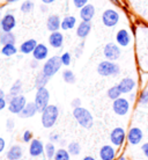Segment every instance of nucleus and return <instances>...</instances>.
<instances>
[{"mask_svg": "<svg viewBox=\"0 0 148 160\" xmlns=\"http://www.w3.org/2000/svg\"><path fill=\"white\" fill-rule=\"evenodd\" d=\"M84 41H82L75 49V56L78 57V58L81 56V53H82V51H84Z\"/></svg>", "mask_w": 148, "mask_h": 160, "instance_id": "nucleus-41", "label": "nucleus"}, {"mask_svg": "<svg viewBox=\"0 0 148 160\" xmlns=\"http://www.w3.org/2000/svg\"><path fill=\"white\" fill-rule=\"evenodd\" d=\"M16 27V18L12 12H6L0 19V32H13Z\"/></svg>", "mask_w": 148, "mask_h": 160, "instance_id": "nucleus-12", "label": "nucleus"}, {"mask_svg": "<svg viewBox=\"0 0 148 160\" xmlns=\"http://www.w3.org/2000/svg\"><path fill=\"white\" fill-rule=\"evenodd\" d=\"M16 1H19V0H5V2L6 4H14Z\"/></svg>", "mask_w": 148, "mask_h": 160, "instance_id": "nucleus-52", "label": "nucleus"}, {"mask_svg": "<svg viewBox=\"0 0 148 160\" xmlns=\"http://www.w3.org/2000/svg\"><path fill=\"white\" fill-rule=\"evenodd\" d=\"M29 65H30V68L35 70V68H38V65H40V60H37V59H35V58H32V60H30Z\"/></svg>", "mask_w": 148, "mask_h": 160, "instance_id": "nucleus-45", "label": "nucleus"}, {"mask_svg": "<svg viewBox=\"0 0 148 160\" xmlns=\"http://www.w3.org/2000/svg\"><path fill=\"white\" fill-rule=\"evenodd\" d=\"M49 139H50V142H52V143H58L60 140V136L57 132H51L50 136H49Z\"/></svg>", "mask_w": 148, "mask_h": 160, "instance_id": "nucleus-42", "label": "nucleus"}, {"mask_svg": "<svg viewBox=\"0 0 148 160\" xmlns=\"http://www.w3.org/2000/svg\"><path fill=\"white\" fill-rule=\"evenodd\" d=\"M147 21H148V18H147Z\"/></svg>", "mask_w": 148, "mask_h": 160, "instance_id": "nucleus-58", "label": "nucleus"}, {"mask_svg": "<svg viewBox=\"0 0 148 160\" xmlns=\"http://www.w3.org/2000/svg\"><path fill=\"white\" fill-rule=\"evenodd\" d=\"M67 150L68 152L71 153V156H79L81 153V145L78 143V142H71L69 144L67 145Z\"/></svg>", "mask_w": 148, "mask_h": 160, "instance_id": "nucleus-36", "label": "nucleus"}, {"mask_svg": "<svg viewBox=\"0 0 148 160\" xmlns=\"http://www.w3.org/2000/svg\"><path fill=\"white\" fill-rule=\"evenodd\" d=\"M34 7H35L34 1H31V0H24L20 6V11L23 14H29V13H31L34 11Z\"/></svg>", "mask_w": 148, "mask_h": 160, "instance_id": "nucleus-35", "label": "nucleus"}, {"mask_svg": "<svg viewBox=\"0 0 148 160\" xmlns=\"http://www.w3.org/2000/svg\"><path fill=\"white\" fill-rule=\"evenodd\" d=\"M34 102L36 104V108L38 112H42L49 104H50V92L46 87L38 88L35 94Z\"/></svg>", "mask_w": 148, "mask_h": 160, "instance_id": "nucleus-7", "label": "nucleus"}, {"mask_svg": "<svg viewBox=\"0 0 148 160\" xmlns=\"http://www.w3.org/2000/svg\"><path fill=\"white\" fill-rule=\"evenodd\" d=\"M16 36L13 32H0V44L6 45V44H15Z\"/></svg>", "mask_w": 148, "mask_h": 160, "instance_id": "nucleus-26", "label": "nucleus"}, {"mask_svg": "<svg viewBox=\"0 0 148 160\" xmlns=\"http://www.w3.org/2000/svg\"><path fill=\"white\" fill-rule=\"evenodd\" d=\"M8 106V101L6 98H0V112L4 110L5 108H7Z\"/></svg>", "mask_w": 148, "mask_h": 160, "instance_id": "nucleus-44", "label": "nucleus"}, {"mask_svg": "<svg viewBox=\"0 0 148 160\" xmlns=\"http://www.w3.org/2000/svg\"><path fill=\"white\" fill-rule=\"evenodd\" d=\"M23 157V148L19 144L12 145L6 152V158L8 160H20Z\"/></svg>", "mask_w": 148, "mask_h": 160, "instance_id": "nucleus-22", "label": "nucleus"}, {"mask_svg": "<svg viewBox=\"0 0 148 160\" xmlns=\"http://www.w3.org/2000/svg\"><path fill=\"white\" fill-rule=\"evenodd\" d=\"M117 85H118L120 92L123 93V94H130V93L136 91L138 82H136V80L134 78H132V77H125Z\"/></svg>", "mask_w": 148, "mask_h": 160, "instance_id": "nucleus-14", "label": "nucleus"}, {"mask_svg": "<svg viewBox=\"0 0 148 160\" xmlns=\"http://www.w3.org/2000/svg\"><path fill=\"white\" fill-rule=\"evenodd\" d=\"M42 1V4H45V5H51L53 4L56 0H41Z\"/></svg>", "mask_w": 148, "mask_h": 160, "instance_id": "nucleus-50", "label": "nucleus"}, {"mask_svg": "<svg viewBox=\"0 0 148 160\" xmlns=\"http://www.w3.org/2000/svg\"><path fill=\"white\" fill-rule=\"evenodd\" d=\"M59 117V108L56 104H49L41 112V123L44 129H52L56 125Z\"/></svg>", "mask_w": 148, "mask_h": 160, "instance_id": "nucleus-1", "label": "nucleus"}, {"mask_svg": "<svg viewBox=\"0 0 148 160\" xmlns=\"http://www.w3.org/2000/svg\"><path fill=\"white\" fill-rule=\"evenodd\" d=\"M103 56L105 59L117 62L122 56V48L116 42H109L104 45L103 48Z\"/></svg>", "mask_w": 148, "mask_h": 160, "instance_id": "nucleus-10", "label": "nucleus"}, {"mask_svg": "<svg viewBox=\"0 0 148 160\" xmlns=\"http://www.w3.org/2000/svg\"><path fill=\"white\" fill-rule=\"evenodd\" d=\"M128 95H130V96H128V100L131 101V103L138 100V94L136 93V91H134V92H132V93H130Z\"/></svg>", "mask_w": 148, "mask_h": 160, "instance_id": "nucleus-47", "label": "nucleus"}, {"mask_svg": "<svg viewBox=\"0 0 148 160\" xmlns=\"http://www.w3.org/2000/svg\"><path fill=\"white\" fill-rule=\"evenodd\" d=\"M115 40H116V43L119 45L120 48H127L132 42V36H131V34L127 29L122 28L118 29V32H116Z\"/></svg>", "mask_w": 148, "mask_h": 160, "instance_id": "nucleus-16", "label": "nucleus"}, {"mask_svg": "<svg viewBox=\"0 0 148 160\" xmlns=\"http://www.w3.org/2000/svg\"><path fill=\"white\" fill-rule=\"evenodd\" d=\"M49 56V48L44 43H38L32 52V58L37 60H45Z\"/></svg>", "mask_w": 148, "mask_h": 160, "instance_id": "nucleus-23", "label": "nucleus"}, {"mask_svg": "<svg viewBox=\"0 0 148 160\" xmlns=\"http://www.w3.org/2000/svg\"><path fill=\"white\" fill-rule=\"evenodd\" d=\"M64 34L60 32V30H57V32H50L48 38L49 45L53 49H60L63 48L64 45Z\"/></svg>", "mask_w": 148, "mask_h": 160, "instance_id": "nucleus-17", "label": "nucleus"}, {"mask_svg": "<svg viewBox=\"0 0 148 160\" xmlns=\"http://www.w3.org/2000/svg\"><path fill=\"white\" fill-rule=\"evenodd\" d=\"M81 160H96V158H94L93 156H86V157H84Z\"/></svg>", "mask_w": 148, "mask_h": 160, "instance_id": "nucleus-51", "label": "nucleus"}, {"mask_svg": "<svg viewBox=\"0 0 148 160\" xmlns=\"http://www.w3.org/2000/svg\"><path fill=\"white\" fill-rule=\"evenodd\" d=\"M40 9H41V12L42 13H46L49 11L48 9V5H45V4H42L40 6Z\"/></svg>", "mask_w": 148, "mask_h": 160, "instance_id": "nucleus-49", "label": "nucleus"}, {"mask_svg": "<svg viewBox=\"0 0 148 160\" xmlns=\"http://www.w3.org/2000/svg\"><path fill=\"white\" fill-rule=\"evenodd\" d=\"M141 151L144 152L145 157L148 159V145L147 143H144V144H141Z\"/></svg>", "mask_w": 148, "mask_h": 160, "instance_id": "nucleus-48", "label": "nucleus"}, {"mask_svg": "<svg viewBox=\"0 0 148 160\" xmlns=\"http://www.w3.org/2000/svg\"><path fill=\"white\" fill-rule=\"evenodd\" d=\"M14 128H15V121L13 118H7L6 120V130L8 132H12Z\"/></svg>", "mask_w": 148, "mask_h": 160, "instance_id": "nucleus-39", "label": "nucleus"}, {"mask_svg": "<svg viewBox=\"0 0 148 160\" xmlns=\"http://www.w3.org/2000/svg\"><path fill=\"white\" fill-rule=\"evenodd\" d=\"M138 104L141 107H147L148 106V88H144L141 89L139 94H138V100H136Z\"/></svg>", "mask_w": 148, "mask_h": 160, "instance_id": "nucleus-34", "label": "nucleus"}, {"mask_svg": "<svg viewBox=\"0 0 148 160\" xmlns=\"http://www.w3.org/2000/svg\"><path fill=\"white\" fill-rule=\"evenodd\" d=\"M117 160H127V158H126L125 156H123V154H122V156H119L118 158H117Z\"/></svg>", "mask_w": 148, "mask_h": 160, "instance_id": "nucleus-53", "label": "nucleus"}, {"mask_svg": "<svg viewBox=\"0 0 148 160\" xmlns=\"http://www.w3.org/2000/svg\"><path fill=\"white\" fill-rule=\"evenodd\" d=\"M78 23V20L74 15H67L65 16L64 19H61V30H71L76 26Z\"/></svg>", "mask_w": 148, "mask_h": 160, "instance_id": "nucleus-25", "label": "nucleus"}, {"mask_svg": "<svg viewBox=\"0 0 148 160\" xmlns=\"http://www.w3.org/2000/svg\"><path fill=\"white\" fill-rule=\"evenodd\" d=\"M21 139H22L24 144H30V142L34 139V133H32L31 130H24Z\"/></svg>", "mask_w": 148, "mask_h": 160, "instance_id": "nucleus-38", "label": "nucleus"}, {"mask_svg": "<svg viewBox=\"0 0 148 160\" xmlns=\"http://www.w3.org/2000/svg\"><path fill=\"white\" fill-rule=\"evenodd\" d=\"M22 89H23V87H22V81H21L20 79H17V80H15V81L13 82L12 86H11L8 94L11 96L20 95L21 93H22Z\"/></svg>", "mask_w": 148, "mask_h": 160, "instance_id": "nucleus-30", "label": "nucleus"}, {"mask_svg": "<svg viewBox=\"0 0 148 160\" xmlns=\"http://www.w3.org/2000/svg\"><path fill=\"white\" fill-rule=\"evenodd\" d=\"M5 148H6V140L2 137H0V154L4 152Z\"/></svg>", "mask_w": 148, "mask_h": 160, "instance_id": "nucleus-46", "label": "nucleus"}, {"mask_svg": "<svg viewBox=\"0 0 148 160\" xmlns=\"http://www.w3.org/2000/svg\"><path fill=\"white\" fill-rule=\"evenodd\" d=\"M92 32V23L90 22H87V21H81L78 23L75 29V34L76 36L79 37L81 41H84L88 35Z\"/></svg>", "mask_w": 148, "mask_h": 160, "instance_id": "nucleus-19", "label": "nucleus"}, {"mask_svg": "<svg viewBox=\"0 0 148 160\" xmlns=\"http://www.w3.org/2000/svg\"><path fill=\"white\" fill-rule=\"evenodd\" d=\"M117 148H115L112 144H104L98 151V157L101 160H117Z\"/></svg>", "mask_w": 148, "mask_h": 160, "instance_id": "nucleus-13", "label": "nucleus"}, {"mask_svg": "<svg viewBox=\"0 0 148 160\" xmlns=\"http://www.w3.org/2000/svg\"><path fill=\"white\" fill-rule=\"evenodd\" d=\"M37 41L35 38H28L24 42H22L19 48V51L22 55H32V52L35 50V48L37 47Z\"/></svg>", "mask_w": 148, "mask_h": 160, "instance_id": "nucleus-21", "label": "nucleus"}, {"mask_svg": "<svg viewBox=\"0 0 148 160\" xmlns=\"http://www.w3.org/2000/svg\"><path fill=\"white\" fill-rule=\"evenodd\" d=\"M53 160H71V153L68 152L67 148H57L56 154L53 157Z\"/></svg>", "mask_w": 148, "mask_h": 160, "instance_id": "nucleus-32", "label": "nucleus"}, {"mask_svg": "<svg viewBox=\"0 0 148 160\" xmlns=\"http://www.w3.org/2000/svg\"><path fill=\"white\" fill-rule=\"evenodd\" d=\"M126 135H127V131H125V129L123 127H116V128L112 129L110 135H109L110 143L117 148H123V145L126 142Z\"/></svg>", "mask_w": 148, "mask_h": 160, "instance_id": "nucleus-8", "label": "nucleus"}, {"mask_svg": "<svg viewBox=\"0 0 148 160\" xmlns=\"http://www.w3.org/2000/svg\"><path fill=\"white\" fill-rule=\"evenodd\" d=\"M60 59H61V63H63V66H69L71 63H72V55L71 52L65 51L60 55Z\"/></svg>", "mask_w": 148, "mask_h": 160, "instance_id": "nucleus-37", "label": "nucleus"}, {"mask_svg": "<svg viewBox=\"0 0 148 160\" xmlns=\"http://www.w3.org/2000/svg\"><path fill=\"white\" fill-rule=\"evenodd\" d=\"M37 112H38V110H37V108H36V104L32 101V102H27L26 107H24L23 110L19 114V116H20L21 118H31V117H34L36 115Z\"/></svg>", "mask_w": 148, "mask_h": 160, "instance_id": "nucleus-24", "label": "nucleus"}, {"mask_svg": "<svg viewBox=\"0 0 148 160\" xmlns=\"http://www.w3.org/2000/svg\"><path fill=\"white\" fill-rule=\"evenodd\" d=\"M20 160H24V159H20Z\"/></svg>", "mask_w": 148, "mask_h": 160, "instance_id": "nucleus-56", "label": "nucleus"}, {"mask_svg": "<svg viewBox=\"0 0 148 160\" xmlns=\"http://www.w3.org/2000/svg\"><path fill=\"white\" fill-rule=\"evenodd\" d=\"M56 145L55 143H52V142H49L45 144V148H44V156L48 158L49 160H53V157L56 154Z\"/></svg>", "mask_w": 148, "mask_h": 160, "instance_id": "nucleus-33", "label": "nucleus"}, {"mask_svg": "<svg viewBox=\"0 0 148 160\" xmlns=\"http://www.w3.org/2000/svg\"><path fill=\"white\" fill-rule=\"evenodd\" d=\"M96 72L98 76L108 78V77H117L120 74V66L116 62L104 59L97 64Z\"/></svg>", "mask_w": 148, "mask_h": 160, "instance_id": "nucleus-3", "label": "nucleus"}, {"mask_svg": "<svg viewBox=\"0 0 148 160\" xmlns=\"http://www.w3.org/2000/svg\"><path fill=\"white\" fill-rule=\"evenodd\" d=\"M46 29L49 32H57L61 29V19L58 14H50L46 19Z\"/></svg>", "mask_w": 148, "mask_h": 160, "instance_id": "nucleus-20", "label": "nucleus"}, {"mask_svg": "<svg viewBox=\"0 0 148 160\" xmlns=\"http://www.w3.org/2000/svg\"><path fill=\"white\" fill-rule=\"evenodd\" d=\"M61 66H63V63H61L60 56H52L45 60V63L42 66V72L49 78H52L53 76H56V73L59 72Z\"/></svg>", "mask_w": 148, "mask_h": 160, "instance_id": "nucleus-4", "label": "nucleus"}, {"mask_svg": "<svg viewBox=\"0 0 148 160\" xmlns=\"http://www.w3.org/2000/svg\"><path fill=\"white\" fill-rule=\"evenodd\" d=\"M73 117L78 122V124L84 129H92L94 125V116L87 108L84 107H78L73 109Z\"/></svg>", "mask_w": 148, "mask_h": 160, "instance_id": "nucleus-2", "label": "nucleus"}, {"mask_svg": "<svg viewBox=\"0 0 148 160\" xmlns=\"http://www.w3.org/2000/svg\"><path fill=\"white\" fill-rule=\"evenodd\" d=\"M131 110V101L120 96L118 99L112 101V112L116 114L117 116H126Z\"/></svg>", "mask_w": 148, "mask_h": 160, "instance_id": "nucleus-6", "label": "nucleus"}, {"mask_svg": "<svg viewBox=\"0 0 148 160\" xmlns=\"http://www.w3.org/2000/svg\"><path fill=\"white\" fill-rule=\"evenodd\" d=\"M123 95V93L120 92L119 87H118V85H115V86H111V87L109 88L108 91H107V96H108V99H110L111 101L116 100L118 98Z\"/></svg>", "mask_w": 148, "mask_h": 160, "instance_id": "nucleus-31", "label": "nucleus"}, {"mask_svg": "<svg viewBox=\"0 0 148 160\" xmlns=\"http://www.w3.org/2000/svg\"><path fill=\"white\" fill-rule=\"evenodd\" d=\"M87 4H89V0H73V5H74V7L78 8V9L82 8Z\"/></svg>", "mask_w": 148, "mask_h": 160, "instance_id": "nucleus-40", "label": "nucleus"}, {"mask_svg": "<svg viewBox=\"0 0 148 160\" xmlns=\"http://www.w3.org/2000/svg\"><path fill=\"white\" fill-rule=\"evenodd\" d=\"M50 79H51V78H49L48 76H45L42 71H41V72H38V73H37L36 78H35V88H36V89H38V88L46 87V85L49 84Z\"/></svg>", "mask_w": 148, "mask_h": 160, "instance_id": "nucleus-27", "label": "nucleus"}, {"mask_svg": "<svg viewBox=\"0 0 148 160\" xmlns=\"http://www.w3.org/2000/svg\"><path fill=\"white\" fill-rule=\"evenodd\" d=\"M0 19H1V18H0Z\"/></svg>", "mask_w": 148, "mask_h": 160, "instance_id": "nucleus-59", "label": "nucleus"}, {"mask_svg": "<svg viewBox=\"0 0 148 160\" xmlns=\"http://www.w3.org/2000/svg\"><path fill=\"white\" fill-rule=\"evenodd\" d=\"M27 104V99L26 96L20 94V95H16V96H12L11 100L8 101V106L7 109L8 112L13 114V115H19L23 108L26 107Z\"/></svg>", "mask_w": 148, "mask_h": 160, "instance_id": "nucleus-9", "label": "nucleus"}, {"mask_svg": "<svg viewBox=\"0 0 148 160\" xmlns=\"http://www.w3.org/2000/svg\"><path fill=\"white\" fill-rule=\"evenodd\" d=\"M101 20H102V23H103L104 27L113 28V27H116L117 24L119 23L120 14L118 11L113 9V8H108V9L103 11Z\"/></svg>", "mask_w": 148, "mask_h": 160, "instance_id": "nucleus-5", "label": "nucleus"}, {"mask_svg": "<svg viewBox=\"0 0 148 160\" xmlns=\"http://www.w3.org/2000/svg\"><path fill=\"white\" fill-rule=\"evenodd\" d=\"M61 77H63V80H64L66 84H68V85L75 84L76 77H75V74H74V72H73L72 70H68V68L64 70L63 73H61Z\"/></svg>", "mask_w": 148, "mask_h": 160, "instance_id": "nucleus-29", "label": "nucleus"}, {"mask_svg": "<svg viewBox=\"0 0 148 160\" xmlns=\"http://www.w3.org/2000/svg\"><path fill=\"white\" fill-rule=\"evenodd\" d=\"M144 131L142 129L139 127H131L128 129L127 135H126V142L131 146H136V145H140L144 140Z\"/></svg>", "mask_w": 148, "mask_h": 160, "instance_id": "nucleus-11", "label": "nucleus"}, {"mask_svg": "<svg viewBox=\"0 0 148 160\" xmlns=\"http://www.w3.org/2000/svg\"><path fill=\"white\" fill-rule=\"evenodd\" d=\"M96 14V8L93 4H87L79 11V16H80L81 21H87V22H92L94 16Z\"/></svg>", "mask_w": 148, "mask_h": 160, "instance_id": "nucleus-18", "label": "nucleus"}, {"mask_svg": "<svg viewBox=\"0 0 148 160\" xmlns=\"http://www.w3.org/2000/svg\"><path fill=\"white\" fill-rule=\"evenodd\" d=\"M0 98H6V94H5V92L0 88Z\"/></svg>", "mask_w": 148, "mask_h": 160, "instance_id": "nucleus-54", "label": "nucleus"}, {"mask_svg": "<svg viewBox=\"0 0 148 160\" xmlns=\"http://www.w3.org/2000/svg\"><path fill=\"white\" fill-rule=\"evenodd\" d=\"M111 1H112V2H113L115 5H117V6H119V5H120V2L118 1V0H111Z\"/></svg>", "mask_w": 148, "mask_h": 160, "instance_id": "nucleus-55", "label": "nucleus"}, {"mask_svg": "<svg viewBox=\"0 0 148 160\" xmlns=\"http://www.w3.org/2000/svg\"><path fill=\"white\" fill-rule=\"evenodd\" d=\"M0 52L5 57H12L17 53V48L15 47V44H6V45L1 47Z\"/></svg>", "mask_w": 148, "mask_h": 160, "instance_id": "nucleus-28", "label": "nucleus"}, {"mask_svg": "<svg viewBox=\"0 0 148 160\" xmlns=\"http://www.w3.org/2000/svg\"><path fill=\"white\" fill-rule=\"evenodd\" d=\"M147 145H148V142H147Z\"/></svg>", "mask_w": 148, "mask_h": 160, "instance_id": "nucleus-57", "label": "nucleus"}, {"mask_svg": "<svg viewBox=\"0 0 148 160\" xmlns=\"http://www.w3.org/2000/svg\"><path fill=\"white\" fill-rule=\"evenodd\" d=\"M44 148H45V144H43L42 140L34 138L30 142V144H29V148H28L29 156L31 157V158H40V157H42L44 154Z\"/></svg>", "mask_w": 148, "mask_h": 160, "instance_id": "nucleus-15", "label": "nucleus"}, {"mask_svg": "<svg viewBox=\"0 0 148 160\" xmlns=\"http://www.w3.org/2000/svg\"><path fill=\"white\" fill-rule=\"evenodd\" d=\"M81 99L80 98H74L72 101H71V107H72L73 109L74 108H78V107H81Z\"/></svg>", "mask_w": 148, "mask_h": 160, "instance_id": "nucleus-43", "label": "nucleus"}]
</instances>
